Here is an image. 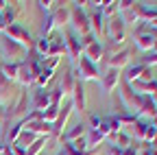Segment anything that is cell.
<instances>
[{
  "instance_id": "1",
  "label": "cell",
  "mask_w": 157,
  "mask_h": 155,
  "mask_svg": "<svg viewBox=\"0 0 157 155\" xmlns=\"http://www.w3.org/2000/svg\"><path fill=\"white\" fill-rule=\"evenodd\" d=\"M68 26H70V31H74L78 37H85V35L92 33L85 2H70V24H68Z\"/></svg>"
},
{
  "instance_id": "2",
  "label": "cell",
  "mask_w": 157,
  "mask_h": 155,
  "mask_svg": "<svg viewBox=\"0 0 157 155\" xmlns=\"http://www.w3.org/2000/svg\"><path fill=\"white\" fill-rule=\"evenodd\" d=\"M0 57H2L0 64H22L29 59V50L24 46H20L17 42L0 35Z\"/></svg>"
},
{
  "instance_id": "3",
  "label": "cell",
  "mask_w": 157,
  "mask_h": 155,
  "mask_svg": "<svg viewBox=\"0 0 157 155\" xmlns=\"http://www.w3.org/2000/svg\"><path fill=\"white\" fill-rule=\"evenodd\" d=\"M39 70H42L39 57H33V59H26L22 64H17V79H15V83H20L24 90H29L31 85H35L37 76H39Z\"/></svg>"
},
{
  "instance_id": "4",
  "label": "cell",
  "mask_w": 157,
  "mask_h": 155,
  "mask_svg": "<svg viewBox=\"0 0 157 155\" xmlns=\"http://www.w3.org/2000/svg\"><path fill=\"white\" fill-rule=\"evenodd\" d=\"M120 99H122V103H124V111L127 114H133V116H137V111H140V107H142V101H144V96L142 94H137V92H133L131 90V85L129 83H124V81H120Z\"/></svg>"
},
{
  "instance_id": "5",
  "label": "cell",
  "mask_w": 157,
  "mask_h": 155,
  "mask_svg": "<svg viewBox=\"0 0 157 155\" xmlns=\"http://www.w3.org/2000/svg\"><path fill=\"white\" fill-rule=\"evenodd\" d=\"M5 37H9V40H13V42H17L20 46H24L29 52H33L35 50V40H33V35L22 26V24H11V26H7L5 29V33H2Z\"/></svg>"
},
{
  "instance_id": "6",
  "label": "cell",
  "mask_w": 157,
  "mask_h": 155,
  "mask_svg": "<svg viewBox=\"0 0 157 155\" xmlns=\"http://www.w3.org/2000/svg\"><path fill=\"white\" fill-rule=\"evenodd\" d=\"M63 33V44H66V55L70 57V64L72 68L76 66V61L81 59V55H83V48H81V40H78V35L74 31H61Z\"/></svg>"
},
{
  "instance_id": "7",
  "label": "cell",
  "mask_w": 157,
  "mask_h": 155,
  "mask_svg": "<svg viewBox=\"0 0 157 155\" xmlns=\"http://www.w3.org/2000/svg\"><path fill=\"white\" fill-rule=\"evenodd\" d=\"M76 70H74V74H76V79L81 81V83H85V81H98L101 79V72H98V66L96 64H92L90 59H85V57L81 55V59L76 61V66H74Z\"/></svg>"
},
{
  "instance_id": "8",
  "label": "cell",
  "mask_w": 157,
  "mask_h": 155,
  "mask_svg": "<svg viewBox=\"0 0 157 155\" xmlns=\"http://www.w3.org/2000/svg\"><path fill=\"white\" fill-rule=\"evenodd\" d=\"M72 101L68 99L66 101V105H61V109H59V116H57V120L50 125L52 127V131H50V138L52 140H57L59 142V138L63 135V127H66V122H68V118H70V114H72Z\"/></svg>"
},
{
  "instance_id": "9",
  "label": "cell",
  "mask_w": 157,
  "mask_h": 155,
  "mask_svg": "<svg viewBox=\"0 0 157 155\" xmlns=\"http://www.w3.org/2000/svg\"><path fill=\"white\" fill-rule=\"evenodd\" d=\"M155 37H157L155 31H148L144 24H140V26L135 29L133 40H135V46L140 48L142 52H151V48H153V44H155Z\"/></svg>"
},
{
  "instance_id": "10",
  "label": "cell",
  "mask_w": 157,
  "mask_h": 155,
  "mask_svg": "<svg viewBox=\"0 0 157 155\" xmlns=\"http://www.w3.org/2000/svg\"><path fill=\"white\" fill-rule=\"evenodd\" d=\"M101 90H103V94H111L118 85H120V81H122V70H116V68H107L103 74H101Z\"/></svg>"
},
{
  "instance_id": "11",
  "label": "cell",
  "mask_w": 157,
  "mask_h": 155,
  "mask_svg": "<svg viewBox=\"0 0 157 155\" xmlns=\"http://www.w3.org/2000/svg\"><path fill=\"white\" fill-rule=\"evenodd\" d=\"M48 107H50V92L37 87V90L31 94V111L42 114V111H46Z\"/></svg>"
},
{
  "instance_id": "12",
  "label": "cell",
  "mask_w": 157,
  "mask_h": 155,
  "mask_svg": "<svg viewBox=\"0 0 157 155\" xmlns=\"http://www.w3.org/2000/svg\"><path fill=\"white\" fill-rule=\"evenodd\" d=\"M83 57L85 59H90L92 64H101L103 59H105V46L98 42V40H94V42H90L85 48H83Z\"/></svg>"
},
{
  "instance_id": "13",
  "label": "cell",
  "mask_w": 157,
  "mask_h": 155,
  "mask_svg": "<svg viewBox=\"0 0 157 155\" xmlns=\"http://www.w3.org/2000/svg\"><path fill=\"white\" fill-rule=\"evenodd\" d=\"M129 61H131V50H129V48L116 50V52H111V55L107 57V64H109V68H116V70H122V68H127V66H129Z\"/></svg>"
},
{
  "instance_id": "14",
  "label": "cell",
  "mask_w": 157,
  "mask_h": 155,
  "mask_svg": "<svg viewBox=\"0 0 157 155\" xmlns=\"http://www.w3.org/2000/svg\"><path fill=\"white\" fill-rule=\"evenodd\" d=\"M70 101H72V107H74V111H78V114H85V87H83V83L76 79V83H74V90H72V96H70Z\"/></svg>"
},
{
  "instance_id": "15",
  "label": "cell",
  "mask_w": 157,
  "mask_h": 155,
  "mask_svg": "<svg viewBox=\"0 0 157 155\" xmlns=\"http://www.w3.org/2000/svg\"><path fill=\"white\" fill-rule=\"evenodd\" d=\"M137 79H144V81L151 79V70H148L146 66H142V64L129 66V68H127V74L122 76V81H124V83H133V81H137Z\"/></svg>"
},
{
  "instance_id": "16",
  "label": "cell",
  "mask_w": 157,
  "mask_h": 155,
  "mask_svg": "<svg viewBox=\"0 0 157 155\" xmlns=\"http://www.w3.org/2000/svg\"><path fill=\"white\" fill-rule=\"evenodd\" d=\"M129 85H131V90H133V92L142 94V96H153V94H155V90H157V81H155V79H148V81L137 79V81H133V83H129Z\"/></svg>"
},
{
  "instance_id": "17",
  "label": "cell",
  "mask_w": 157,
  "mask_h": 155,
  "mask_svg": "<svg viewBox=\"0 0 157 155\" xmlns=\"http://www.w3.org/2000/svg\"><path fill=\"white\" fill-rule=\"evenodd\" d=\"M87 133V122H83V120H78L70 131H66L61 138H59V142H74L76 138H83V135Z\"/></svg>"
},
{
  "instance_id": "18",
  "label": "cell",
  "mask_w": 157,
  "mask_h": 155,
  "mask_svg": "<svg viewBox=\"0 0 157 155\" xmlns=\"http://www.w3.org/2000/svg\"><path fill=\"white\" fill-rule=\"evenodd\" d=\"M74 83H76V74H74V68H70V70L63 72V79H61V83H59L61 94L70 99V96H72V90H74Z\"/></svg>"
},
{
  "instance_id": "19",
  "label": "cell",
  "mask_w": 157,
  "mask_h": 155,
  "mask_svg": "<svg viewBox=\"0 0 157 155\" xmlns=\"http://www.w3.org/2000/svg\"><path fill=\"white\" fill-rule=\"evenodd\" d=\"M148 127H151V122L148 120H140V118H135L133 120V135L131 138L135 140V142H144V138H146V131H148Z\"/></svg>"
},
{
  "instance_id": "20",
  "label": "cell",
  "mask_w": 157,
  "mask_h": 155,
  "mask_svg": "<svg viewBox=\"0 0 157 155\" xmlns=\"http://www.w3.org/2000/svg\"><path fill=\"white\" fill-rule=\"evenodd\" d=\"M109 140H111L113 146H120V149H129V146H133V138H131L129 133H124V131L116 133L113 138H109Z\"/></svg>"
},
{
  "instance_id": "21",
  "label": "cell",
  "mask_w": 157,
  "mask_h": 155,
  "mask_svg": "<svg viewBox=\"0 0 157 155\" xmlns=\"http://www.w3.org/2000/svg\"><path fill=\"white\" fill-rule=\"evenodd\" d=\"M35 140H37V135H35V133H31L29 129H22V133L17 135V140H15V142H17L20 146H24V149H29V146H31V144H33Z\"/></svg>"
},
{
  "instance_id": "22",
  "label": "cell",
  "mask_w": 157,
  "mask_h": 155,
  "mask_svg": "<svg viewBox=\"0 0 157 155\" xmlns=\"http://www.w3.org/2000/svg\"><path fill=\"white\" fill-rule=\"evenodd\" d=\"M48 140H50V138H37V140L26 149V155H39V153L44 151V144H46Z\"/></svg>"
},
{
  "instance_id": "23",
  "label": "cell",
  "mask_w": 157,
  "mask_h": 155,
  "mask_svg": "<svg viewBox=\"0 0 157 155\" xmlns=\"http://www.w3.org/2000/svg\"><path fill=\"white\" fill-rule=\"evenodd\" d=\"M37 5H39V9H42L44 13H48V15H50V13H52L59 5H61V2H55V0H46V2H37Z\"/></svg>"
},
{
  "instance_id": "24",
  "label": "cell",
  "mask_w": 157,
  "mask_h": 155,
  "mask_svg": "<svg viewBox=\"0 0 157 155\" xmlns=\"http://www.w3.org/2000/svg\"><path fill=\"white\" fill-rule=\"evenodd\" d=\"M142 66H157V52H144L142 57Z\"/></svg>"
},
{
  "instance_id": "25",
  "label": "cell",
  "mask_w": 157,
  "mask_h": 155,
  "mask_svg": "<svg viewBox=\"0 0 157 155\" xmlns=\"http://www.w3.org/2000/svg\"><path fill=\"white\" fill-rule=\"evenodd\" d=\"M107 153H109V155H124V153H127V149H120V146H113V144H109Z\"/></svg>"
},
{
  "instance_id": "26",
  "label": "cell",
  "mask_w": 157,
  "mask_h": 155,
  "mask_svg": "<svg viewBox=\"0 0 157 155\" xmlns=\"http://www.w3.org/2000/svg\"><path fill=\"white\" fill-rule=\"evenodd\" d=\"M137 155H155V151L148 146H142V149H137Z\"/></svg>"
},
{
  "instance_id": "27",
  "label": "cell",
  "mask_w": 157,
  "mask_h": 155,
  "mask_svg": "<svg viewBox=\"0 0 157 155\" xmlns=\"http://www.w3.org/2000/svg\"><path fill=\"white\" fill-rule=\"evenodd\" d=\"M5 118H7V107H2V105H0V125L5 122Z\"/></svg>"
},
{
  "instance_id": "28",
  "label": "cell",
  "mask_w": 157,
  "mask_h": 155,
  "mask_svg": "<svg viewBox=\"0 0 157 155\" xmlns=\"http://www.w3.org/2000/svg\"><path fill=\"white\" fill-rule=\"evenodd\" d=\"M5 29H7V24L2 22V17H0V35H2V33H5Z\"/></svg>"
},
{
  "instance_id": "29",
  "label": "cell",
  "mask_w": 157,
  "mask_h": 155,
  "mask_svg": "<svg viewBox=\"0 0 157 155\" xmlns=\"http://www.w3.org/2000/svg\"><path fill=\"white\" fill-rule=\"evenodd\" d=\"M2 155H13V153H11V149H9V144H5V151H2Z\"/></svg>"
},
{
  "instance_id": "30",
  "label": "cell",
  "mask_w": 157,
  "mask_h": 155,
  "mask_svg": "<svg viewBox=\"0 0 157 155\" xmlns=\"http://www.w3.org/2000/svg\"><path fill=\"white\" fill-rule=\"evenodd\" d=\"M151 99H153V103H155V105H157V90H155V94H153V96H151Z\"/></svg>"
},
{
  "instance_id": "31",
  "label": "cell",
  "mask_w": 157,
  "mask_h": 155,
  "mask_svg": "<svg viewBox=\"0 0 157 155\" xmlns=\"http://www.w3.org/2000/svg\"><path fill=\"white\" fill-rule=\"evenodd\" d=\"M2 151H5V142H0V155H2Z\"/></svg>"
},
{
  "instance_id": "32",
  "label": "cell",
  "mask_w": 157,
  "mask_h": 155,
  "mask_svg": "<svg viewBox=\"0 0 157 155\" xmlns=\"http://www.w3.org/2000/svg\"><path fill=\"white\" fill-rule=\"evenodd\" d=\"M39 155H55V153H46V151H42V153H39Z\"/></svg>"
},
{
  "instance_id": "33",
  "label": "cell",
  "mask_w": 157,
  "mask_h": 155,
  "mask_svg": "<svg viewBox=\"0 0 157 155\" xmlns=\"http://www.w3.org/2000/svg\"><path fill=\"white\" fill-rule=\"evenodd\" d=\"M155 155H157V151H155Z\"/></svg>"
}]
</instances>
